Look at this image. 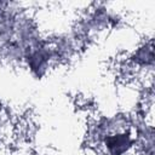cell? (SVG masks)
<instances>
[{
	"mask_svg": "<svg viewBox=\"0 0 155 155\" xmlns=\"http://www.w3.org/2000/svg\"><path fill=\"white\" fill-rule=\"evenodd\" d=\"M110 155H122L131 144V139L126 133L111 134L105 140Z\"/></svg>",
	"mask_w": 155,
	"mask_h": 155,
	"instance_id": "6da1fadb",
	"label": "cell"
}]
</instances>
